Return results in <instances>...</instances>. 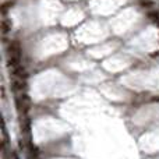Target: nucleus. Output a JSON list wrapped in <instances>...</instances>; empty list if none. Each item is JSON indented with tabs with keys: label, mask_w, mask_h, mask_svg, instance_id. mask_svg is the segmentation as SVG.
Instances as JSON below:
<instances>
[{
	"label": "nucleus",
	"mask_w": 159,
	"mask_h": 159,
	"mask_svg": "<svg viewBox=\"0 0 159 159\" xmlns=\"http://www.w3.org/2000/svg\"><path fill=\"white\" fill-rule=\"evenodd\" d=\"M148 18L154 22V24H156L159 27V13H156V11H151L148 14Z\"/></svg>",
	"instance_id": "4"
},
{
	"label": "nucleus",
	"mask_w": 159,
	"mask_h": 159,
	"mask_svg": "<svg viewBox=\"0 0 159 159\" xmlns=\"http://www.w3.org/2000/svg\"><path fill=\"white\" fill-rule=\"evenodd\" d=\"M17 103H18L20 110H22V112H28V109H30V98L27 95H22L21 98H18Z\"/></svg>",
	"instance_id": "2"
},
{
	"label": "nucleus",
	"mask_w": 159,
	"mask_h": 159,
	"mask_svg": "<svg viewBox=\"0 0 159 159\" xmlns=\"http://www.w3.org/2000/svg\"><path fill=\"white\" fill-rule=\"evenodd\" d=\"M24 74H25V70H24V67H21V66L15 67V70H14V75H15V77H22Z\"/></svg>",
	"instance_id": "5"
},
{
	"label": "nucleus",
	"mask_w": 159,
	"mask_h": 159,
	"mask_svg": "<svg viewBox=\"0 0 159 159\" xmlns=\"http://www.w3.org/2000/svg\"><path fill=\"white\" fill-rule=\"evenodd\" d=\"M10 6H13V3H11V1H9V3H6V4H3V6H1V13H3V14H6V13H7V10H9V7H10Z\"/></svg>",
	"instance_id": "7"
},
{
	"label": "nucleus",
	"mask_w": 159,
	"mask_h": 159,
	"mask_svg": "<svg viewBox=\"0 0 159 159\" xmlns=\"http://www.w3.org/2000/svg\"><path fill=\"white\" fill-rule=\"evenodd\" d=\"M9 66L11 67H18L20 66V59H21V48L18 42H11L9 45Z\"/></svg>",
	"instance_id": "1"
},
{
	"label": "nucleus",
	"mask_w": 159,
	"mask_h": 159,
	"mask_svg": "<svg viewBox=\"0 0 159 159\" xmlns=\"http://www.w3.org/2000/svg\"><path fill=\"white\" fill-rule=\"evenodd\" d=\"M11 27H13V24H11L10 20L3 18V21H1V32H3V34H7V32L11 30Z\"/></svg>",
	"instance_id": "3"
},
{
	"label": "nucleus",
	"mask_w": 159,
	"mask_h": 159,
	"mask_svg": "<svg viewBox=\"0 0 159 159\" xmlns=\"http://www.w3.org/2000/svg\"><path fill=\"white\" fill-rule=\"evenodd\" d=\"M141 6H142V7H149V6H152V3H151V1H142Z\"/></svg>",
	"instance_id": "8"
},
{
	"label": "nucleus",
	"mask_w": 159,
	"mask_h": 159,
	"mask_svg": "<svg viewBox=\"0 0 159 159\" xmlns=\"http://www.w3.org/2000/svg\"><path fill=\"white\" fill-rule=\"evenodd\" d=\"M13 85H14V88H15V89H22V88H24V83H22V80H14V81H13Z\"/></svg>",
	"instance_id": "6"
}]
</instances>
